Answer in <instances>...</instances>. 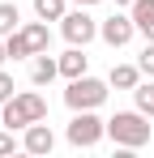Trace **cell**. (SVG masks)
<instances>
[{"label": "cell", "instance_id": "6da1fadb", "mask_svg": "<svg viewBox=\"0 0 154 158\" xmlns=\"http://www.w3.org/2000/svg\"><path fill=\"white\" fill-rule=\"evenodd\" d=\"M34 120H47V98L39 94V90H22V94H13L4 111H0V124H9V128H30Z\"/></svg>", "mask_w": 154, "mask_h": 158}, {"label": "cell", "instance_id": "7a4b0ae2", "mask_svg": "<svg viewBox=\"0 0 154 158\" xmlns=\"http://www.w3.org/2000/svg\"><path fill=\"white\" fill-rule=\"evenodd\" d=\"M107 137L124 150H137L150 141V124H146V111H116L107 120Z\"/></svg>", "mask_w": 154, "mask_h": 158}, {"label": "cell", "instance_id": "3957f363", "mask_svg": "<svg viewBox=\"0 0 154 158\" xmlns=\"http://www.w3.org/2000/svg\"><path fill=\"white\" fill-rule=\"evenodd\" d=\"M107 98V81H99V77H73L69 81V90H64V103L73 107V111H94V107Z\"/></svg>", "mask_w": 154, "mask_h": 158}, {"label": "cell", "instance_id": "277c9868", "mask_svg": "<svg viewBox=\"0 0 154 158\" xmlns=\"http://www.w3.org/2000/svg\"><path fill=\"white\" fill-rule=\"evenodd\" d=\"M103 132H107V124H103L94 111H77L73 124H69V141L73 145H81V150H90V145H99Z\"/></svg>", "mask_w": 154, "mask_h": 158}, {"label": "cell", "instance_id": "5b68a950", "mask_svg": "<svg viewBox=\"0 0 154 158\" xmlns=\"http://www.w3.org/2000/svg\"><path fill=\"white\" fill-rule=\"evenodd\" d=\"M60 34H64L73 47H86V43L99 34V22H94L90 13H81V9H77V13H64V17H60Z\"/></svg>", "mask_w": 154, "mask_h": 158}, {"label": "cell", "instance_id": "8992f818", "mask_svg": "<svg viewBox=\"0 0 154 158\" xmlns=\"http://www.w3.org/2000/svg\"><path fill=\"white\" fill-rule=\"evenodd\" d=\"M99 34H103V43H111V47H124L128 39L137 34V22H133V17H124V13H111V17L99 26Z\"/></svg>", "mask_w": 154, "mask_h": 158}, {"label": "cell", "instance_id": "52a82bcc", "mask_svg": "<svg viewBox=\"0 0 154 158\" xmlns=\"http://www.w3.org/2000/svg\"><path fill=\"white\" fill-rule=\"evenodd\" d=\"M22 145L30 150V154H51V145H56V137H51V128L43 124V120H34L30 128H26V137H22Z\"/></svg>", "mask_w": 154, "mask_h": 158}, {"label": "cell", "instance_id": "ba28073f", "mask_svg": "<svg viewBox=\"0 0 154 158\" xmlns=\"http://www.w3.org/2000/svg\"><path fill=\"white\" fill-rule=\"evenodd\" d=\"M56 77H60V60H51L47 52H39L34 64H30V81H34V85H47V81H56Z\"/></svg>", "mask_w": 154, "mask_h": 158}, {"label": "cell", "instance_id": "9c48e42d", "mask_svg": "<svg viewBox=\"0 0 154 158\" xmlns=\"http://www.w3.org/2000/svg\"><path fill=\"white\" fill-rule=\"evenodd\" d=\"M22 34H26V43H30V52H34V56H39V52H47L51 30H47V22H43V17H39V22H26Z\"/></svg>", "mask_w": 154, "mask_h": 158}, {"label": "cell", "instance_id": "30bf717a", "mask_svg": "<svg viewBox=\"0 0 154 158\" xmlns=\"http://www.w3.org/2000/svg\"><path fill=\"white\" fill-rule=\"evenodd\" d=\"M128 9H133V22H137V30H141V34L154 43V0H133Z\"/></svg>", "mask_w": 154, "mask_h": 158}, {"label": "cell", "instance_id": "8fae6325", "mask_svg": "<svg viewBox=\"0 0 154 158\" xmlns=\"http://www.w3.org/2000/svg\"><path fill=\"white\" fill-rule=\"evenodd\" d=\"M81 73H86V52H81V47H69V52L60 56V77H81Z\"/></svg>", "mask_w": 154, "mask_h": 158}, {"label": "cell", "instance_id": "7c38bea8", "mask_svg": "<svg viewBox=\"0 0 154 158\" xmlns=\"http://www.w3.org/2000/svg\"><path fill=\"white\" fill-rule=\"evenodd\" d=\"M107 81H111L116 90H137V81H141V69H137V64H116Z\"/></svg>", "mask_w": 154, "mask_h": 158}, {"label": "cell", "instance_id": "4fadbf2b", "mask_svg": "<svg viewBox=\"0 0 154 158\" xmlns=\"http://www.w3.org/2000/svg\"><path fill=\"white\" fill-rule=\"evenodd\" d=\"M13 30H22V13H17V4H0V39H9Z\"/></svg>", "mask_w": 154, "mask_h": 158}, {"label": "cell", "instance_id": "5bb4252c", "mask_svg": "<svg viewBox=\"0 0 154 158\" xmlns=\"http://www.w3.org/2000/svg\"><path fill=\"white\" fill-rule=\"evenodd\" d=\"M34 13H39L43 22H60L69 9H64V0H34Z\"/></svg>", "mask_w": 154, "mask_h": 158}, {"label": "cell", "instance_id": "9a60e30c", "mask_svg": "<svg viewBox=\"0 0 154 158\" xmlns=\"http://www.w3.org/2000/svg\"><path fill=\"white\" fill-rule=\"evenodd\" d=\"M133 98H137V111H146V115H154V77L141 85L137 81V90H133Z\"/></svg>", "mask_w": 154, "mask_h": 158}, {"label": "cell", "instance_id": "2e32d148", "mask_svg": "<svg viewBox=\"0 0 154 158\" xmlns=\"http://www.w3.org/2000/svg\"><path fill=\"white\" fill-rule=\"evenodd\" d=\"M4 43H9V56H13V60H22V56H34V52H30V43H26V34H22V30H13V34L4 39Z\"/></svg>", "mask_w": 154, "mask_h": 158}, {"label": "cell", "instance_id": "e0dca14e", "mask_svg": "<svg viewBox=\"0 0 154 158\" xmlns=\"http://www.w3.org/2000/svg\"><path fill=\"white\" fill-rule=\"evenodd\" d=\"M137 69H141L146 77H154V43H146V52H141V60H137Z\"/></svg>", "mask_w": 154, "mask_h": 158}, {"label": "cell", "instance_id": "ac0fdd59", "mask_svg": "<svg viewBox=\"0 0 154 158\" xmlns=\"http://www.w3.org/2000/svg\"><path fill=\"white\" fill-rule=\"evenodd\" d=\"M13 94H17V85H13V77H9V73L0 69V103H9Z\"/></svg>", "mask_w": 154, "mask_h": 158}, {"label": "cell", "instance_id": "d6986e66", "mask_svg": "<svg viewBox=\"0 0 154 158\" xmlns=\"http://www.w3.org/2000/svg\"><path fill=\"white\" fill-rule=\"evenodd\" d=\"M13 145H17L13 132H0V154H13Z\"/></svg>", "mask_w": 154, "mask_h": 158}, {"label": "cell", "instance_id": "ffe728a7", "mask_svg": "<svg viewBox=\"0 0 154 158\" xmlns=\"http://www.w3.org/2000/svg\"><path fill=\"white\" fill-rule=\"evenodd\" d=\"M4 60H9V43H0V69H4Z\"/></svg>", "mask_w": 154, "mask_h": 158}, {"label": "cell", "instance_id": "44dd1931", "mask_svg": "<svg viewBox=\"0 0 154 158\" xmlns=\"http://www.w3.org/2000/svg\"><path fill=\"white\" fill-rule=\"evenodd\" d=\"M77 4H99V0H77Z\"/></svg>", "mask_w": 154, "mask_h": 158}, {"label": "cell", "instance_id": "7402d4cb", "mask_svg": "<svg viewBox=\"0 0 154 158\" xmlns=\"http://www.w3.org/2000/svg\"><path fill=\"white\" fill-rule=\"evenodd\" d=\"M116 4H133V0H116Z\"/></svg>", "mask_w": 154, "mask_h": 158}]
</instances>
